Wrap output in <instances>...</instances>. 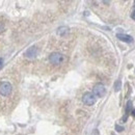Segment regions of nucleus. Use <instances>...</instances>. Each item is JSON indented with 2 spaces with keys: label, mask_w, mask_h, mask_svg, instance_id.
Wrapping results in <instances>:
<instances>
[{
  "label": "nucleus",
  "mask_w": 135,
  "mask_h": 135,
  "mask_svg": "<svg viewBox=\"0 0 135 135\" xmlns=\"http://www.w3.org/2000/svg\"><path fill=\"white\" fill-rule=\"evenodd\" d=\"M3 31H4V25L0 22V33H2Z\"/></svg>",
  "instance_id": "9d476101"
},
{
  "label": "nucleus",
  "mask_w": 135,
  "mask_h": 135,
  "mask_svg": "<svg viewBox=\"0 0 135 135\" xmlns=\"http://www.w3.org/2000/svg\"><path fill=\"white\" fill-rule=\"evenodd\" d=\"M96 101H97L96 96L93 93H86V94L83 95V97H82V102L84 103L85 105H87V106L94 105L96 103Z\"/></svg>",
  "instance_id": "7ed1b4c3"
},
{
  "label": "nucleus",
  "mask_w": 135,
  "mask_h": 135,
  "mask_svg": "<svg viewBox=\"0 0 135 135\" xmlns=\"http://www.w3.org/2000/svg\"><path fill=\"white\" fill-rule=\"evenodd\" d=\"M120 85H122L120 80H117V81H115V83H114V85H113V87H114V90H115V91H118V90L120 89Z\"/></svg>",
  "instance_id": "1a4fd4ad"
},
{
  "label": "nucleus",
  "mask_w": 135,
  "mask_h": 135,
  "mask_svg": "<svg viewBox=\"0 0 135 135\" xmlns=\"http://www.w3.org/2000/svg\"><path fill=\"white\" fill-rule=\"evenodd\" d=\"M131 108H132V102L129 101L128 103H127V107H126V115H125V118H123V122H126V119H127V118H128V114H129Z\"/></svg>",
  "instance_id": "6e6552de"
},
{
  "label": "nucleus",
  "mask_w": 135,
  "mask_h": 135,
  "mask_svg": "<svg viewBox=\"0 0 135 135\" xmlns=\"http://www.w3.org/2000/svg\"><path fill=\"white\" fill-rule=\"evenodd\" d=\"M117 37H118L119 41L122 42H125V43H128V44H131L134 42L133 37L128 35V34H125V33H118L117 34Z\"/></svg>",
  "instance_id": "423d86ee"
},
{
  "label": "nucleus",
  "mask_w": 135,
  "mask_h": 135,
  "mask_svg": "<svg viewBox=\"0 0 135 135\" xmlns=\"http://www.w3.org/2000/svg\"><path fill=\"white\" fill-rule=\"evenodd\" d=\"M2 61H3V59L0 58V68H1V66H2Z\"/></svg>",
  "instance_id": "ddd939ff"
},
{
  "label": "nucleus",
  "mask_w": 135,
  "mask_h": 135,
  "mask_svg": "<svg viewBox=\"0 0 135 135\" xmlns=\"http://www.w3.org/2000/svg\"><path fill=\"white\" fill-rule=\"evenodd\" d=\"M13 91V87H12V84L7 81H4V82H1L0 83V94L4 97H7L12 94Z\"/></svg>",
  "instance_id": "f03ea898"
},
{
  "label": "nucleus",
  "mask_w": 135,
  "mask_h": 135,
  "mask_svg": "<svg viewBox=\"0 0 135 135\" xmlns=\"http://www.w3.org/2000/svg\"><path fill=\"white\" fill-rule=\"evenodd\" d=\"M38 53H40L38 48H37L36 46H32V47H30V48H28V49L26 50L25 56H26L27 58H29V59H33V58H35V57L38 55Z\"/></svg>",
  "instance_id": "39448f33"
},
{
  "label": "nucleus",
  "mask_w": 135,
  "mask_h": 135,
  "mask_svg": "<svg viewBox=\"0 0 135 135\" xmlns=\"http://www.w3.org/2000/svg\"><path fill=\"white\" fill-rule=\"evenodd\" d=\"M124 130V128L123 127H120V126H118V125H117V131H118V132H120V131H123Z\"/></svg>",
  "instance_id": "9b49d317"
},
{
  "label": "nucleus",
  "mask_w": 135,
  "mask_h": 135,
  "mask_svg": "<svg viewBox=\"0 0 135 135\" xmlns=\"http://www.w3.org/2000/svg\"><path fill=\"white\" fill-rule=\"evenodd\" d=\"M93 94H94L96 97L102 98V97H104L105 94H106V88H105V86L103 84L98 83V84H96L94 86V88H93Z\"/></svg>",
  "instance_id": "20e7f679"
},
{
  "label": "nucleus",
  "mask_w": 135,
  "mask_h": 135,
  "mask_svg": "<svg viewBox=\"0 0 135 135\" xmlns=\"http://www.w3.org/2000/svg\"><path fill=\"white\" fill-rule=\"evenodd\" d=\"M131 18H132L133 20H135V11L133 12V13H132V14H131Z\"/></svg>",
  "instance_id": "f8f14e48"
},
{
  "label": "nucleus",
  "mask_w": 135,
  "mask_h": 135,
  "mask_svg": "<svg viewBox=\"0 0 135 135\" xmlns=\"http://www.w3.org/2000/svg\"><path fill=\"white\" fill-rule=\"evenodd\" d=\"M132 114H133V117H135V109L133 110V111H132Z\"/></svg>",
  "instance_id": "4468645a"
},
{
  "label": "nucleus",
  "mask_w": 135,
  "mask_h": 135,
  "mask_svg": "<svg viewBox=\"0 0 135 135\" xmlns=\"http://www.w3.org/2000/svg\"><path fill=\"white\" fill-rule=\"evenodd\" d=\"M64 60H65V56L61 53H59V52H53V53H51L50 56H49V61L52 65H54V66L61 65L64 62Z\"/></svg>",
  "instance_id": "f257e3e1"
},
{
  "label": "nucleus",
  "mask_w": 135,
  "mask_h": 135,
  "mask_svg": "<svg viewBox=\"0 0 135 135\" xmlns=\"http://www.w3.org/2000/svg\"><path fill=\"white\" fill-rule=\"evenodd\" d=\"M69 32H70V29H69V27H67V26H61V27H59L57 29V34L60 35V36H65Z\"/></svg>",
  "instance_id": "0eeeda50"
},
{
  "label": "nucleus",
  "mask_w": 135,
  "mask_h": 135,
  "mask_svg": "<svg viewBox=\"0 0 135 135\" xmlns=\"http://www.w3.org/2000/svg\"><path fill=\"white\" fill-rule=\"evenodd\" d=\"M134 4H135V1H134Z\"/></svg>",
  "instance_id": "2eb2a0df"
}]
</instances>
